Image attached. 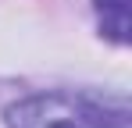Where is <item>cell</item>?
<instances>
[{"label":"cell","mask_w":132,"mask_h":128,"mask_svg":"<svg viewBox=\"0 0 132 128\" xmlns=\"http://www.w3.org/2000/svg\"><path fill=\"white\" fill-rule=\"evenodd\" d=\"M7 128H132V121L125 103H104L71 93H43L7 107Z\"/></svg>","instance_id":"cell-1"},{"label":"cell","mask_w":132,"mask_h":128,"mask_svg":"<svg viewBox=\"0 0 132 128\" xmlns=\"http://www.w3.org/2000/svg\"><path fill=\"white\" fill-rule=\"evenodd\" d=\"M104 36L114 43H129V0H93Z\"/></svg>","instance_id":"cell-2"}]
</instances>
